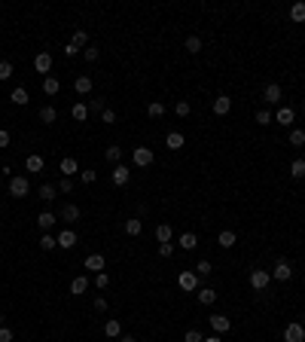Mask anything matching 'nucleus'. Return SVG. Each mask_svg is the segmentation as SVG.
Listing matches in <instances>:
<instances>
[{"label":"nucleus","mask_w":305,"mask_h":342,"mask_svg":"<svg viewBox=\"0 0 305 342\" xmlns=\"http://www.w3.org/2000/svg\"><path fill=\"white\" fill-rule=\"evenodd\" d=\"M28 193H31V180H28L25 174L10 177V196H13V199H25Z\"/></svg>","instance_id":"f257e3e1"},{"label":"nucleus","mask_w":305,"mask_h":342,"mask_svg":"<svg viewBox=\"0 0 305 342\" xmlns=\"http://www.w3.org/2000/svg\"><path fill=\"white\" fill-rule=\"evenodd\" d=\"M269 284H272V272L269 269H253L250 272V287L253 290H265Z\"/></svg>","instance_id":"f03ea898"},{"label":"nucleus","mask_w":305,"mask_h":342,"mask_svg":"<svg viewBox=\"0 0 305 342\" xmlns=\"http://www.w3.org/2000/svg\"><path fill=\"white\" fill-rule=\"evenodd\" d=\"M177 284H180V290H189V293H193V290H199V275H196L193 269H186V272L177 275Z\"/></svg>","instance_id":"7ed1b4c3"},{"label":"nucleus","mask_w":305,"mask_h":342,"mask_svg":"<svg viewBox=\"0 0 305 342\" xmlns=\"http://www.w3.org/2000/svg\"><path fill=\"white\" fill-rule=\"evenodd\" d=\"M284 342H305V327H302L299 321L287 324V327H284Z\"/></svg>","instance_id":"20e7f679"},{"label":"nucleus","mask_w":305,"mask_h":342,"mask_svg":"<svg viewBox=\"0 0 305 342\" xmlns=\"http://www.w3.org/2000/svg\"><path fill=\"white\" fill-rule=\"evenodd\" d=\"M131 159H134L137 168H146V165H152V150H149V147H134Z\"/></svg>","instance_id":"39448f33"},{"label":"nucleus","mask_w":305,"mask_h":342,"mask_svg":"<svg viewBox=\"0 0 305 342\" xmlns=\"http://www.w3.org/2000/svg\"><path fill=\"white\" fill-rule=\"evenodd\" d=\"M272 278H275V281H290V278H293V266H290L287 260H278L275 269H272Z\"/></svg>","instance_id":"423d86ee"},{"label":"nucleus","mask_w":305,"mask_h":342,"mask_svg":"<svg viewBox=\"0 0 305 342\" xmlns=\"http://www.w3.org/2000/svg\"><path fill=\"white\" fill-rule=\"evenodd\" d=\"M55 239H58V248L61 251H70V248H76V242H80V236H76L73 230H61Z\"/></svg>","instance_id":"0eeeda50"},{"label":"nucleus","mask_w":305,"mask_h":342,"mask_svg":"<svg viewBox=\"0 0 305 342\" xmlns=\"http://www.w3.org/2000/svg\"><path fill=\"white\" fill-rule=\"evenodd\" d=\"M58 220H64V223H76V220H80V205H73V202L61 205V211H58Z\"/></svg>","instance_id":"6e6552de"},{"label":"nucleus","mask_w":305,"mask_h":342,"mask_svg":"<svg viewBox=\"0 0 305 342\" xmlns=\"http://www.w3.org/2000/svg\"><path fill=\"white\" fill-rule=\"evenodd\" d=\"M55 223H58V214H55V211H43L40 217H37V226H40L43 233H52Z\"/></svg>","instance_id":"1a4fd4ad"},{"label":"nucleus","mask_w":305,"mask_h":342,"mask_svg":"<svg viewBox=\"0 0 305 342\" xmlns=\"http://www.w3.org/2000/svg\"><path fill=\"white\" fill-rule=\"evenodd\" d=\"M281 98H284V92H281L278 83H269V86L262 89V101H265V104H278Z\"/></svg>","instance_id":"9d476101"},{"label":"nucleus","mask_w":305,"mask_h":342,"mask_svg":"<svg viewBox=\"0 0 305 342\" xmlns=\"http://www.w3.org/2000/svg\"><path fill=\"white\" fill-rule=\"evenodd\" d=\"M58 171H61L64 177H73V174H80V162H76L73 156H64V159L58 162Z\"/></svg>","instance_id":"9b49d317"},{"label":"nucleus","mask_w":305,"mask_h":342,"mask_svg":"<svg viewBox=\"0 0 305 342\" xmlns=\"http://www.w3.org/2000/svg\"><path fill=\"white\" fill-rule=\"evenodd\" d=\"M211 327H214V333H217V336H223V333L232 330V321H229L226 315H211Z\"/></svg>","instance_id":"f8f14e48"},{"label":"nucleus","mask_w":305,"mask_h":342,"mask_svg":"<svg viewBox=\"0 0 305 342\" xmlns=\"http://www.w3.org/2000/svg\"><path fill=\"white\" fill-rule=\"evenodd\" d=\"M95 89V83H92V77H86V73H80V77L73 80V92L76 95H89Z\"/></svg>","instance_id":"ddd939ff"},{"label":"nucleus","mask_w":305,"mask_h":342,"mask_svg":"<svg viewBox=\"0 0 305 342\" xmlns=\"http://www.w3.org/2000/svg\"><path fill=\"white\" fill-rule=\"evenodd\" d=\"M83 269H89V272H104V254H89L86 257V263H83Z\"/></svg>","instance_id":"4468645a"},{"label":"nucleus","mask_w":305,"mask_h":342,"mask_svg":"<svg viewBox=\"0 0 305 342\" xmlns=\"http://www.w3.org/2000/svg\"><path fill=\"white\" fill-rule=\"evenodd\" d=\"M229 110H232V98H229V95H217L214 98V113H217V117H226Z\"/></svg>","instance_id":"2eb2a0df"},{"label":"nucleus","mask_w":305,"mask_h":342,"mask_svg":"<svg viewBox=\"0 0 305 342\" xmlns=\"http://www.w3.org/2000/svg\"><path fill=\"white\" fill-rule=\"evenodd\" d=\"M34 70H37V73H49V70H52V55H49V52H40V55L34 58Z\"/></svg>","instance_id":"dca6fc26"},{"label":"nucleus","mask_w":305,"mask_h":342,"mask_svg":"<svg viewBox=\"0 0 305 342\" xmlns=\"http://www.w3.org/2000/svg\"><path fill=\"white\" fill-rule=\"evenodd\" d=\"M128 177H131V171H128V165H113V183H116V186H125L128 183Z\"/></svg>","instance_id":"f3484780"},{"label":"nucleus","mask_w":305,"mask_h":342,"mask_svg":"<svg viewBox=\"0 0 305 342\" xmlns=\"http://www.w3.org/2000/svg\"><path fill=\"white\" fill-rule=\"evenodd\" d=\"M70 117H73L76 123H86V120H89V104H86V101H76V104L70 107Z\"/></svg>","instance_id":"a211bd4d"},{"label":"nucleus","mask_w":305,"mask_h":342,"mask_svg":"<svg viewBox=\"0 0 305 342\" xmlns=\"http://www.w3.org/2000/svg\"><path fill=\"white\" fill-rule=\"evenodd\" d=\"M43 165H46V162H43V156H37V153H31V156L25 159V171H31V174H40V171H43Z\"/></svg>","instance_id":"6ab92c4d"},{"label":"nucleus","mask_w":305,"mask_h":342,"mask_svg":"<svg viewBox=\"0 0 305 342\" xmlns=\"http://www.w3.org/2000/svg\"><path fill=\"white\" fill-rule=\"evenodd\" d=\"M196 296H199L202 306H214V302H217V290H214V287H199Z\"/></svg>","instance_id":"aec40b11"},{"label":"nucleus","mask_w":305,"mask_h":342,"mask_svg":"<svg viewBox=\"0 0 305 342\" xmlns=\"http://www.w3.org/2000/svg\"><path fill=\"white\" fill-rule=\"evenodd\" d=\"M55 193H58V186H55V183H43L40 189H37V196H40L46 205H52V202H55Z\"/></svg>","instance_id":"412c9836"},{"label":"nucleus","mask_w":305,"mask_h":342,"mask_svg":"<svg viewBox=\"0 0 305 342\" xmlns=\"http://www.w3.org/2000/svg\"><path fill=\"white\" fill-rule=\"evenodd\" d=\"M104 336H110V339H119V336H122V324H119L116 318L104 321Z\"/></svg>","instance_id":"4be33fe9"},{"label":"nucleus","mask_w":305,"mask_h":342,"mask_svg":"<svg viewBox=\"0 0 305 342\" xmlns=\"http://www.w3.org/2000/svg\"><path fill=\"white\" fill-rule=\"evenodd\" d=\"M183 49H186L189 55H199V52H202V37H199V34H189L186 43H183Z\"/></svg>","instance_id":"5701e85b"},{"label":"nucleus","mask_w":305,"mask_h":342,"mask_svg":"<svg viewBox=\"0 0 305 342\" xmlns=\"http://www.w3.org/2000/svg\"><path fill=\"white\" fill-rule=\"evenodd\" d=\"M40 123H46V126L58 123V110H55L52 104H43V107H40Z\"/></svg>","instance_id":"b1692460"},{"label":"nucleus","mask_w":305,"mask_h":342,"mask_svg":"<svg viewBox=\"0 0 305 342\" xmlns=\"http://www.w3.org/2000/svg\"><path fill=\"white\" fill-rule=\"evenodd\" d=\"M177 245H180L183 251H196V248H199V236H196V233H183V236L177 239Z\"/></svg>","instance_id":"393cba45"},{"label":"nucleus","mask_w":305,"mask_h":342,"mask_svg":"<svg viewBox=\"0 0 305 342\" xmlns=\"http://www.w3.org/2000/svg\"><path fill=\"white\" fill-rule=\"evenodd\" d=\"M10 101H13V104H19V107H25V104H31V95H28V89H25V86H16V89H13V95H10Z\"/></svg>","instance_id":"a878e982"},{"label":"nucleus","mask_w":305,"mask_h":342,"mask_svg":"<svg viewBox=\"0 0 305 342\" xmlns=\"http://www.w3.org/2000/svg\"><path fill=\"white\" fill-rule=\"evenodd\" d=\"M293 120H296V113H293L290 107H281V110L275 113V123H278V126H293Z\"/></svg>","instance_id":"bb28decb"},{"label":"nucleus","mask_w":305,"mask_h":342,"mask_svg":"<svg viewBox=\"0 0 305 342\" xmlns=\"http://www.w3.org/2000/svg\"><path fill=\"white\" fill-rule=\"evenodd\" d=\"M86 290H89V278H86V275H76V278L70 281V293H73V296H80V293H86Z\"/></svg>","instance_id":"cd10ccee"},{"label":"nucleus","mask_w":305,"mask_h":342,"mask_svg":"<svg viewBox=\"0 0 305 342\" xmlns=\"http://www.w3.org/2000/svg\"><path fill=\"white\" fill-rule=\"evenodd\" d=\"M146 117H149V120H162V117H165V104H162V101H149V104H146Z\"/></svg>","instance_id":"c85d7f7f"},{"label":"nucleus","mask_w":305,"mask_h":342,"mask_svg":"<svg viewBox=\"0 0 305 342\" xmlns=\"http://www.w3.org/2000/svg\"><path fill=\"white\" fill-rule=\"evenodd\" d=\"M235 242H238V236H235L232 230H223V233L217 236V245H220V248H235Z\"/></svg>","instance_id":"c756f323"},{"label":"nucleus","mask_w":305,"mask_h":342,"mask_svg":"<svg viewBox=\"0 0 305 342\" xmlns=\"http://www.w3.org/2000/svg\"><path fill=\"white\" fill-rule=\"evenodd\" d=\"M253 123H256V126H262V129H265V126H272V123H275V117H272V110H269V107H262V110H256V117H253Z\"/></svg>","instance_id":"7c9ffc66"},{"label":"nucleus","mask_w":305,"mask_h":342,"mask_svg":"<svg viewBox=\"0 0 305 342\" xmlns=\"http://www.w3.org/2000/svg\"><path fill=\"white\" fill-rule=\"evenodd\" d=\"M171 236H174V230H171V223H159V226H156V242H159V245L171 242Z\"/></svg>","instance_id":"2f4dec72"},{"label":"nucleus","mask_w":305,"mask_h":342,"mask_svg":"<svg viewBox=\"0 0 305 342\" xmlns=\"http://www.w3.org/2000/svg\"><path fill=\"white\" fill-rule=\"evenodd\" d=\"M104 159H107V162H113V165H119V159H122V147L110 144V147L104 150Z\"/></svg>","instance_id":"473e14b6"},{"label":"nucleus","mask_w":305,"mask_h":342,"mask_svg":"<svg viewBox=\"0 0 305 342\" xmlns=\"http://www.w3.org/2000/svg\"><path fill=\"white\" fill-rule=\"evenodd\" d=\"M183 144H186V138H183L180 132H168V138H165V147H168V150H180Z\"/></svg>","instance_id":"72a5a7b5"},{"label":"nucleus","mask_w":305,"mask_h":342,"mask_svg":"<svg viewBox=\"0 0 305 342\" xmlns=\"http://www.w3.org/2000/svg\"><path fill=\"white\" fill-rule=\"evenodd\" d=\"M122 230H125V236H131V239H134V236H140V233H143V223L131 217V220H125V226H122Z\"/></svg>","instance_id":"f704fd0d"},{"label":"nucleus","mask_w":305,"mask_h":342,"mask_svg":"<svg viewBox=\"0 0 305 342\" xmlns=\"http://www.w3.org/2000/svg\"><path fill=\"white\" fill-rule=\"evenodd\" d=\"M83 58H86L89 64H95V61L101 58V46H95V43H89V46L83 49Z\"/></svg>","instance_id":"c9c22d12"},{"label":"nucleus","mask_w":305,"mask_h":342,"mask_svg":"<svg viewBox=\"0 0 305 342\" xmlns=\"http://www.w3.org/2000/svg\"><path fill=\"white\" fill-rule=\"evenodd\" d=\"M43 92H46V95H58V92H61L58 77H46V80H43Z\"/></svg>","instance_id":"e433bc0d"},{"label":"nucleus","mask_w":305,"mask_h":342,"mask_svg":"<svg viewBox=\"0 0 305 342\" xmlns=\"http://www.w3.org/2000/svg\"><path fill=\"white\" fill-rule=\"evenodd\" d=\"M290 177H296V180L305 177V159H293L290 162Z\"/></svg>","instance_id":"4c0bfd02"},{"label":"nucleus","mask_w":305,"mask_h":342,"mask_svg":"<svg viewBox=\"0 0 305 342\" xmlns=\"http://www.w3.org/2000/svg\"><path fill=\"white\" fill-rule=\"evenodd\" d=\"M290 19H293V22H299V25L305 22V4H302V0L290 7Z\"/></svg>","instance_id":"58836bf2"},{"label":"nucleus","mask_w":305,"mask_h":342,"mask_svg":"<svg viewBox=\"0 0 305 342\" xmlns=\"http://www.w3.org/2000/svg\"><path fill=\"white\" fill-rule=\"evenodd\" d=\"M193 272H196V275H199V278H208V275H211V272H214V266H211V263H208V260H199V263H196V269H193Z\"/></svg>","instance_id":"ea45409f"},{"label":"nucleus","mask_w":305,"mask_h":342,"mask_svg":"<svg viewBox=\"0 0 305 342\" xmlns=\"http://www.w3.org/2000/svg\"><path fill=\"white\" fill-rule=\"evenodd\" d=\"M40 248H43V251H55V248H58V239H55L52 233H43V236H40Z\"/></svg>","instance_id":"a19ab883"},{"label":"nucleus","mask_w":305,"mask_h":342,"mask_svg":"<svg viewBox=\"0 0 305 342\" xmlns=\"http://www.w3.org/2000/svg\"><path fill=\"white\" fill-rule=\"evenodd\" d=\"M70 43H73L76 49H86V46H89V34H86V31H73V40H70Z\"/></svg>","instance_id":"79ce46f5"},{"label":"nucleus","mask_w":305,"mask_h":342,"mask_svg":"<svg viewBox=\"0 0 305 342\" xmlns=\"http://www.w3.org/2000/svg\"><path fill=\"white\" fill-rule=\"evenodd\" d=\"M13 73H16L13 61H0V83H7V80H13Z\"/></svg>","instance_id":"37998d69"},{"label":"nucleus","mask_w":305,"mask_h":342,"mask_svg":"<svg viewBox=\"0 0 305 342\" xmlns=\"http://www.w3.org/2000/svg\"><path fill=\"white\" fill-rule=\"evenodd\" d=\"M290 144L293 147H305V129H290Z\"/></svg>","instance_id":"c03bdc74"},{"label":"nucleus","mask_w":305,"mask_h":342,"mask_svg":"<svg viewBox=\"0 0 305 342\" xmlns=\"http://www.w3.org/2000/svg\"><path fill=\"white\" fill-rule=\"evenodd\" d=\"M174 113L183 120V117H189V113H193V104H189V101H177V104H174Z\"/></svg>","instance_id":"a18cd8bd"},{"label":"nucleus","mask_w":305,"mask_h":342,"mask_svg":"<svg viewBox=\"0 0 305 342\" xmlns=\"http://www.w3.org/2000/svg\"><path fill=\"white\" fill-rule=\"evenodd\" d=\"M95 287H98V290H107V287H110V275H107V272H98V275H95Z\"/></svg>","instance_id":"49530a36"},{"label":"nucleus","mask_w":305,"mask_h":342,"mask_svg":"<svg viewBox=\"0 0 305 342\" xmlns=\"http://www.w3.org/2000/svg\"><path fill=\"white\" fill-rule=\"evenodd\" d=\"M101 123L113 126V123H116V110H113V107H104V113H101Z\"/></svg>","instance_id":"de8ad7c7"},{"label":"nucleus","mask_w":305,"mask_h":342,"mask_svg":"<svg viewBox=\"0 0 305 342\" xmlns=\"http://www.w3.org/2000/svg\"><path fill=\"white\" fill-rule=\"evenodd\" d=\"M89 113H98V117H101V113H104V98H92L89 101Z\"/></svg>","instance_id":"09e8293b"},{"label":"nucleus","mask_w":305,"mask_h":342,"mask_svg":"<svg viewBox=\"0 0 305 342\" xmlns=\"http://www.w3.org/2000/svg\"><path fill=\"white\" fill-rule=\"evenodd\" d=\"M80 180H83V183H95V180H98V171H92V168H83V171H80Z\"/></svg>","instance_id":"8fccbe9b"},{"label":"nucleus","mask_w":305,"mask_h":342,"mask_svg":"<svg viewBox=\"0 0 305 342\" xmlns=\"http://www.w3.org/2000/svg\"><path fill=\"white\" fill-rule=\"evenodd\" d=\"M58 193H73V177H61L58 180Z\"/></svg>","instance_id":"3c124183"},{"label":"nucleus","mask_w":305,"mask_h":342,"mask_svg":"<svg viewBox=\"0 0 305 342\" xmlns=\"http://www.w3.org/2000/svg\"><path fill=\"white\" fill-rule=\"evenodd\" d=\"M202 339H205V336H202L199 330H186V333H183V342H202Z\"/></svg>","instance_id":"603ef678"},{"label":"nucleus","mask_w":305,"mask_h":342,"mask_svg":"<svg viewBox=\"0 0 305 342\" xmlns=\"http://www.w3.org/2000/svg\"><path fill=\"white\" fill-rule=\"evenodd\" d=\"M171 254H174V245H171V242H165V245H159V257H165V260H168Z\"/></svg>","instance_id":"864d4df0"},{"label":"nucleus","mask_w":305,"mask_h":342,"mask_svg":"<svg viewBox=\"0 0 305 342\" xmlns=\"http://www.w3.org/2000/svg\"><path fill=\"white\" fill-rule=\"evenodd\" d=\"M13 339H16V333L10 327H0V342H13Z\"/></svg>","instance_id":"5fc2aeb1"},{"label":"nucleus","mask_w":305,"mask_h":342,"mask_svg":"<svg viewBox=\"0 0 305 342\" xmlns=\"http://www.w3.org/2000/svg\"><path fill=\"white\" fill-rule=\"evenodd\" d=\"M61 52H64L67 58H73V55H80V49H76L73 43H64V49H61Z\"/></svg>","instance_id":"6e6d98bb"},{"label":"nucleus","mask_w":305,"mask_h":342,"mask_svg":"<svg viewBox=\"0 0 305 342\" xmlns=\"http://www.w3.org/2000/svg\"><path fill=\"white\" fill-rule=\"evenodd\" d=\"M95 309L98 312H107V296H95Z\"/></svg>","instance_id":"4d7b16f0"},{"label":"nucleus","mask_w":305,"mask_h":342,"mask_svg":"<svg viewBox=\"0 0 305 342\" xmlns=\"http://www.w3.org/2000/svg\"><path fill=\"white\" fill-rule=\"evenodd\" d=\"M0 147H10V132L0 129Z\"/></svg>","instance_id":"13d9d810"},{"label":"nucleus","mask_w":305,"mask_h":342,"mask_svg":"<svg viewBox=\"0 0 305 342\" xmlns=\"http://www.w3.org/2000/svg\"><path fill=\"white\" fill-rule=\"evenodd\" d=\"M119 342H137V339H134L131 333H125V336H119Z\"/></svg>","instance_id":"bf43d9fd"},{"label":"nucleus","mask_w":305,"mask_h":342,"mask_svg":"<svg viewBox=\"0 0 305 342\" xmlns=\"http://www.w3.org/2000/svg\"><path fill=\"white\" fill-rule=\"evenodd\" d=\"M202 342H223V339H220V336H217V333H214V336H205V339H202Z\"/></svg>","instance_id":"052dcab7"},{"label":"nucleus","mask_w":305,"mask_h":342,"mask_svg":"<svg viewBox=\"0 0 305 342\" xmlns=\"http://www.w3.org/2000/svg\"><path fill=\"white\" fill-rule=\"evenodd\" d=\"M0 327H4V315H0Z\"/></svg>","instance_id":"680f3d73"},{"label":"nucleus","mask_w":305,"mask_h":342,"mask_svg":"<svg viewBox=\"0 0 305 342\" xmlns=\"http://www.w3.org/2000/svg\"><path fill=\"white\" fill-rule=\"evenodd\" d=\"M0 186H4V183H0Z\"/></svg>","instance_id":"e2e57ef3"}]
</instances>
